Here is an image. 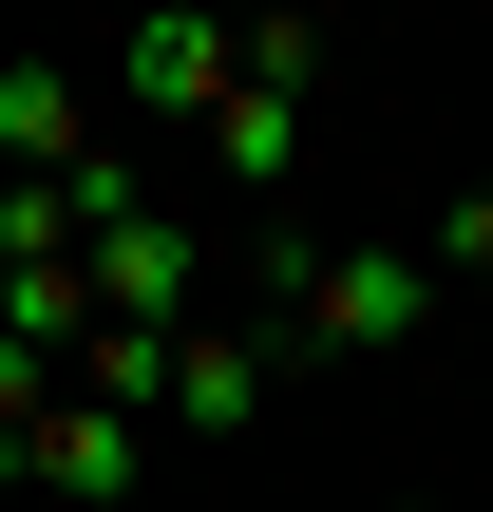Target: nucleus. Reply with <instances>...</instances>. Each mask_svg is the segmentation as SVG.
Masks as SVG:
<instances>
[{
  "label": "nucleus",
  "instance_id": "obj_1",
  "mask_svg": "<svg viewBox=\"0 0 493 512\" xmlns=\"http://www.w3.org/2000/svg\"><path fill=\"white\" fill-rule=\"evenodd\" d=\"M95 95H114V133H209L247 95V19H133V57Z\"/></svg>",
  "mask_w": 493,
  "mask_h": 512
},
{
  "label": "nucleus",
  "instance_id": "obj_2",
  "mask_svg": "<svg viewBox=\"0 0 493 512\" xmlns=\"http://www.w3.org/2000/svg\"><path fill=\"white\" fill-rule=\"evenodd\" d=\"M266 380H285V342H266L247 304H209V323H171V399H152V437H247Z\"/></svg>",
  "mask_w": 493,
  "mask_h": 512
},
{
  "label": "nucleus",
  "instance_id": "obj_3",
  "mask_svg": "<svg viewBox=\"0 0 493 512\" xmlns=\"http://www.w3.org/2000/svg\"><path fill=\"white\" fill-rule=\"evenodd\" d=\"M95 152H114V95L57 76V57H0V171H19V190H76Z\"/></svg>",
  "mask_w": 493,
  "mask_h": 512
},
{
  "label": "nucleus",
  "instance_id": "obj_4",
  "mask_svg": "<svg viewBox=\"0 0 493 512\" xmlns=\"http://www.w3.org/2000/svg\"><path fill=\"white\" fill-rule=\"evenodd\" d=\"M133 456H152V418H114V399H57V418H38V437H19V456H0V475H38V494H133Z\"/></svg>",
  "mask_w": 493,
  "mask_h": 512
},
{
  "label": "nucleus",
  "instance_id": "obj_5",
  "mask_svg": "<svg viewBox=\"0 0 493 512\" xmlns=\"http://www.w3.org/2000/svg\"><path fill=\"white\" fill-rule=\"evenodd\" d=\"M190 152H209V190H285V152H304V76H247Z\"/></svg>",
  "mask_w": 493,
  "mask_h": 512
}]
</instances>
